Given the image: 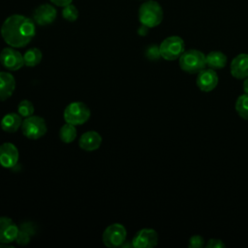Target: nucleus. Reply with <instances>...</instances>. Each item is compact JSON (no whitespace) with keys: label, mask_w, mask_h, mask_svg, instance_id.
Returning <instances> with one entry per match:
<instances>
[{"label":"nucleus","mask_w":248,"mask_h":248,"mask_svg":"<svg viewBox=\"0 0 248 248\" xmlns=\"http://www.w3.org/2000/svg\"><path fill=\"white\" fill-rule=\"evenodd\" d=\"M35 34V21L22 15L8 16L1 26V36L12 47H24L32 41Z\"/></svg>","instance_id":"f257e3e1"},{"label":"nucleus","mask_w":248,"mask_h":248,"mask_svg":"<svg viewBox=\"0 0 248 248\" xmlns=\"http://www.w3.org/2000/svg\"><path fill=\"white\" fill-rule=\"evenodd\" d=\"M164 17V12L161 5L154 1L149 0L140 5L139 9L140 22L149 28L158 26Z\"/></svg>","instance_id":"f03ea898"},{"label":"nucleus","mask_w":248,"mask_h":248,"mask_svg":"<svg viewBox=\"0 0 248 248\" xmlns=\"http://www.w3.org/2000/svg\"><path fill=\"white\" fill-rule=\"evenodd\" d=\"M179 66L189 74H198L206 67L205 55L198 49L185 50L179 57Z\"/></svg>","instance_id":"7ed1b4c3"},{"label":"nucleus","mask_w":248,"mask_h":248,"mask_svg":"<svg viewBox=\"0 0 248 248\" xmlns=\"http://www.w3.org/2000/svg\"><path fill=\"white\" fill-rule=\"evenodd\" d=\"M90 114L89 108L82 102L70 103L63 112L64 120L75 126L84 124L90 118Z\"/></svg>","instance_id":"20e7f679"},{"label":"nucleus","mask_w":248,"mask_h":248,"mask_svg":"<svg viewBox=\"0 0 248 248\" xmlns=\"http://www.w3.org/2000/svg\"><path fill=\"white\" fill-rule=\"evenodd\" d=\"M159 47L161 57L169 61L176 60L185 51L184 41L178 36H170L166 38L161 43Z\"/></svg>","instance_id":"39448f33"},{"label":"nucleus","mask_w":248,"mask_h":248,"mask_svg":"<svg viewBox=\"0 0 248 248\" xmlns=\"http://www.w3.org/2000/svg\"><path fill=\"white\" fill-rule=\"evenodd\" d=\"M22 134L29 140H38L46 133V124L43 117L31 115L24 118L21 124Z\"/></svg>","instance_id":"423d86ee"},{"label":"nucleus","mask_w":248,"mask_h":248,"mask_svg":"<svg viewBox=\"0 0 248 248\" xmlns=\"http://www.w3.org/2000/svg\"><path fill=\"white\" fill-rule=\"evenodd\" d=\"M127 236V231L122 224L113 223L109 225L103 232V243L109 248L121 246Z\"/></svg>","instance_id":"0eeeda50"},{"label":"nucleus","mask_w":248,"mask_h":248,"mask_svg":"<svg viewBox=\"0 0 248 248\" xmlns=\"http://www.w3.org/2000/svg\"><path fill=\"white\" fill-rule=\"evenodd\" d=\"M0 62L9 71H17L24 66L23 55L14 47H5L0 52Z\"/></svg>","instance_id":"6e6552de"},{"label":"nucleus","mask_w":248,"mask_h":248,"mask_svg":"<svg viewBox=\"0 0 248 248\" xmlns=\"http://www.w3.org/2000/svg\"><path fill=\"white\" fill-rule=\"evenodd\" d=\"M158 243V234L153 229H141L134 236L132 246L135 248H152Z\"/></svg>","instance_id":"1a4fd4ad"},{"label":"nucleus","mask_w":248,"mask_h":248,"mask_svg":"<svg viewBox=\"0 0 248 248\" xmlns=\"http://www.w3.org/2000/svg\"><path fill=\"white\" fill-rule=\"evenodd\" d=\"M18 233V226L9 217H0V243L9 244L16 241Z\"/></svg>","instance_id":"9d476101"},{"label":"nucleus","mask_w":248,"mask_h":248,"mask_svg":"<svg viewBox=\"0 0 248 248\" xmlns=\"http://www.w3.org/2000/svg\"><path fill=\"white\" fill-rule=\"evenodd\" d=\"M57 16L56 9L50 4H42L37 7L33 13V20L42 26L51 24Z\"/></svg>","instance_id":"9b49d317"},{"label":"nucleus","mask_w":248,"mask_h":248,"mask_svg":"<svg viewBox=\"0 0 248 248\" xmlns=\"http://www.w3.org/2000/svg\"><path fill=\"white\" fill-rule=\"evenodd\" d=\"M19 153L16 146L12 142H4L0 145V165L10 169L16 165Z\"/></svg>","instance_id":"f8f14e48"},{"label":"nucleus","mask_w":248,"mask_h":248,"mask_svg":"<svg viewBox=\"0 0 248 248\" xmlns=\"http://www.w3.org/2000/svg\"><path fill=\"white\" fill-rule=\"evenodd\" d=\"M197 85L203 92H209L213 90L218 84V76L214 69H203L198 73Z\"/></svg>","instance_id":"ddd939ff"},{"label":"nucleus","mask_w":248,"mask_h":248,"mask_svg":"<svg viewBox=\"0 0 248 248\" xmlns=\"http://www.w3.org/2000/svg\"><path fill=\"white\" fill-rule=\"evenodd\" d=\"M231 74L237 79H243L248 77V54L240 53L232 59Z\"/></svg>","instance_id":"4468645a"},{"label":"nucleus","mask_w":248,"mask_h":248,"mask_svg":"<svg viewBox=\"0 0 248 248\" xmlns=\"http://www.w3.org/2000/svg\"><path fill=\"white\" fill-rule=\"evenodd\" d=\"M101 143L102 137L96 131H87L83 133L78 140L79 147L86 151H93L98 149Z\"/></svg>","instance_id":"2eb2a0df"},{"label":"nucleus","mask_w":248,"mask_h":248,"mask_svg":"<svg viewBox=\"0 0 248 248\" xmlns=\"http://www.w3.org/2000/svg\"><path fill=\"white\" fill-rule=\"evenodd\" d=\"M16 89V80L9 72H0V102L9 99Z\"/></svg>","instance_id":"dca6fc26"},{"label":"nucleus","mask_w":248,"mask_h":248,"mask_svg":"<svg viewBox=\"0 0 248 248\" xmlns=\"http://www.w3.org/2000/svg\"><path fill=\"white\" fill-rule=\"evenodd\" d=\"M22 124L21 116L16 112H10L5 114L0 122L1 128L3 131L7 133H15L16 132Z\"/></svg>","instance_id":"f3484780"},{"label":"nucleus","mask_w":248,"mask_h":248,"mask_svg":"<svg viewBox=\"0 0 248 248\" xmlns=\"http://www.w3.org/2000/svg\"><path fill=\"white\" fill-rule=\"evenodd\" d=\"M36 232V226L32 222H25L22 223L18 227V233L16 239V242L18 245H26L29 243L31 237Z\"/></svg>","instance_id":"a211bd4d"},{"label":"nucleus","mask_w":248,"mask_h":248,"mask_svg":"<svg viewBox=\"0 0 248 248\" xmlns=\"http://www.w3.org/2000/svg\"><path fill=\"white\" fill-rule=\"evenodd\" d=\"M205 61L206 66L211 69H222L227 64V56L222 51L214 50L205 56Z\"/></svg>","instance_id":"6ab92c4d"},{"label":"nucleus","mask_w":248,"mask_h":248,"mask_svg":"<svg viewBox=\"0 0 248 248\" xmlns=\"http://www.w3.org/2000/svg\"><path fill=\"white\" fill-rule=\"evenodd\" d=\"M43 53L38 47H32L25 51L23 54L24 65L27 67H35L42 61Z\"/></svg>","instance_id":"aec40b11"},{"label":"nucleus","mask_w":248,"mask_h":248,"mask_svg":"<svg viewBox=\"0 0 248 248\" xmlns=\"http://www.w3.org/2000/svg\"><path fill=\"white\" fill-rule=\"evenodd\" d=\"M59 138L65 143H70L74 141L77 138V129L76 126L70 123L64 124L59 131Z\"/></svg>","instance_id":"412c9836"},{"label":"nucleus","mask_w":248,"mask_h":248,"mask_svg":"<svg viewBox=\"0 0 248 248\" xmlns=\"http://www.w3.org/2000/svg\"><path fill=\"white\" fill-rule=\"evenodd\" d=\"M235 109L241 118L248 120V93L242 94L236 99Z\"/></svg>","instance_id":"4be33fe9"},{"label":"nucleus","mask_w":248,"mask_h":248,"mask_svg":"<svg viewBox=\"0 0 248 248\" xmlns=\"http://www.w3.org/2000/svg\"><path fill=\"white\" fill-rule=\"evenodd\" d=\"M17 113L23 118L33 115V113H34L33 104L29 100H22L17 105Z\"/></svg>","instance_id":"5701e85b"},{"label":"nucleus","mask_w":248,"mask_h":248,"mask_svg":"<svg viewBox=\"0 0 248 248\" xmlns=\"http://www.w3.org/2000/svg\"><path fill=\"white\" fill-rule=\"evenodd\" d=\"M62 16L68 20V21H76L78 17V11L76 6H74L72 3L63 7L62 10Z\"/></svg>","instance_id":"b1692460"},{"label":"nucleus","mask_w":248,"mask_h":248,"mask_svg":"<svg viewBox=\"0 0 248 248\" xmlns=\"http://www.w3.org/2000/svg\"><path fill=\"white\" fill-rule=\"evenodd\" d=\"M145 57L151 61H156L161 57L160 47L157 45H150L145 49Z\"/></svg>","instance_id":"393cba45"},{"label":"nucleus","mask_w":248,"mask_h":248,"mask_svg":"<svg viewBox=\"0 0 248 248\" xmlns=\"http://www.w3.org/2000/svg\"><path fill=\"white\" fill-rule=\"evenodd\" d=\"M203 245H204V240H203V237L201 235H193L189 239L188 246L190 248H201Z\"/></svg>","instance_id":"a878e982"},{"label":"nucleus","mask_w":248,"mask_h":248,"mask_svg":"<svg viewBox=\"0 0 248 248\" xmlns=\"http://www.w3.org/2000/svg\"><path fill=\"white\" fill-rule=\"evenodd\" d=\"M225 246V243L221 239L217 238H210L205 244L206 248H224Z\"/></svg>","instance_id":"bb28decb"},{"label":"nucleus","mask_w":248,"mask_h":248,"mask_svg":"<svg viewBox=\"0 0 248 248\" xmlns=\"http://www.w3.org/2000/svg\"><path fill=\"white\" fill-rule=\"evenodd\" d=\"M49 1L58 7H65L73 2V0H49Z\"/></svg>","instance_id":"cd10ccee"},{"label":"nucleus","mask_w":248,"mask_h":248,"mask_svg":"<svg viewBox=\"0 0 248 248\" xmlns=\"http://www.w3.org/2000/svg\"><path fill=\"white\" fill-rule=\"evenodd\" d=\"M148 29H149V27H147V26L141 24V25L139 27V29H138V34H139L140 36H146V35L148 34Z\"/></svg>","instance_id":"c85d7f7f"},{"label":"nucleus","mask_w":248,"mask_h":248,"mask_svg":"<svg viewBox=\"0 0 248 248\" xmlns=\"http://www.w3.org/2000/svg\"><path fill=\"white\" fill-rule=\"evenodd\" d=\"M243 90L245 93H248V77L244 79V82H243Z\"/></svg>","instance_id":"c756f323"}]
</instances>
